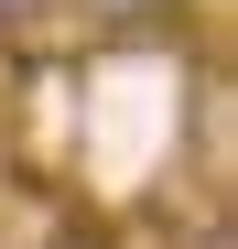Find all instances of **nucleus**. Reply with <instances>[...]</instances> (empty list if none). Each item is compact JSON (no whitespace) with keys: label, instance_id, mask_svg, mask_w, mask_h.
<instances>
[{"label":"nucleus","instance_id":"obj_1","mask_svg":"<svg viewBox=\"0 0 238 249\" xmlns=\"http://www.w3.org/2000/svg\"><path fill=\"white\" fill-rule=\"evenodd\" d=\"M33 249H119L98 217H65V228H44V238H33Z\"/></svg>","mask_w":238,"mask_h":249}]
</instances>
